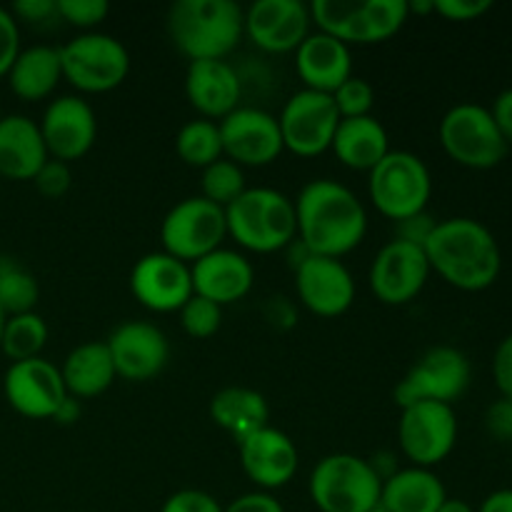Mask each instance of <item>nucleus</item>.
Here are the masks:
<instances>
[{
	"instance_id": "9b49d317",
	"label": "nucleus",
	"mask_w": 512,
	"mask_h": 512,
	"mask_svg": "<svg viewBox=\"0 0 512 512\" xmlns=\"http://www.w3.org/2000/svg\"><path fill=\"white\" fill-rule=\"evenodd\" d=\"M470 385V360L453 345H435L420 355L418 363L395 385L398 408L415 403L453 405Z\"/></svg>"
},
{
	"instance_id": "0eeeda50",
	"label": "nucleus",
	"mask_w": 512,
	"mask_h": 512,
	"mask_svg": "<svg viewBox=\"0 0 512 512\" xmlns=\"http://www.w3.org/2000/svg\"><path fill=\"white\" fill-rule=\"evenodd\" d=\"M368 195L375 210L393 223L425 213L433 195V175L410 150H390L368 173Z\"/></svg>"
},
{
	"instance_id": "58836bf2",
	"label": "nucleus",
	"mask_w": 512,
	"mask_h": 512,
	"mask_svg": "<svg viewBox=\"0 0 512 512\" xmlns=\"http://www.w3.org/2000/svg\"><path fill=\"white\" fill-rule=\"evenodd\" d=\"M33 183L43 198L58 200L63 198V195L70 190V185H73V173H70L68 163H60V160L48 158V163L38 170Z\"/></svg>"
},
{
	"instance_id": "2eb2a0df",
	"label": "nucleus",
	"mask_w": 512,
	"mask_h": 512,
	"mask_svg": "<svg viewBox=\"0 0 512 512\" xmlns=\"http://www.w3.org/2000/svg\"><path fill=\"white\" fill-rule=\"evenodd\" d=\"M428 255L418 245L390 240L370 265V290L383 305H408L423 293L430 278Z\"/></svg>"
},
{
	"instance_id": "20e7f679",
	"label": "nucleus",
	"mask_w": 512,
	"mask_h": 512,
	"mask_svg": "<svg viewBox=\"0 0 512 512\" xmlns=\"http://www.w3.org/2000/svg\"><path fill=\"white\" fill-rule=\"evenodd\" d=\"M228 235L250 253H278L298 238L295 203L275 188H248L225 208Z\"/></svg>"
},
{
	"instance_id": "5701e85b",
	"label": "nucleus",
	"mask_w": 512,
	"mask_h": 512,
	"mask_svg": "<svg viewBox=\"0 0 512 512\" xmlns=\"http://www.w3.org/2000/svg\"><path fill=\"white\" fill-rule=\"evenodd\" d=\"M185 98L200 118L220 123L240 108L243 83L228 60H193L185 73Z\"/></svg>"
},
{
	"instance_id": "4c0bfd02",
	"label": "nucleus",
	"mask_w": 512,
	"mask_h": 512,
	"mask_svg": "<svg viewBox=\"0 0 512 512\" xmlns=\"http://www.w3.org/2000/svg\"><path fill=\"white\" fill-rule=\"evenodd\" d=\"M108 13V0H58V18L88 33H93V28H98Z\"/></svg>"
},
{
	"instance_id": "4468645a",
	"label": "nucleus",
	"mask_w": 512,
	"mask_h": 512,
	"mask_svg": "<svg viewBox=\"0 0 512 512\" xmlns=\"http://www.w3.org/2000/svg\"><path fill=\"white\" fill-rule=\"evenodd\" d=\"M223 140V158L240 168H265L283 155V135L278 118L263 108H243L218 123Z\"/></svg>"
},
{
	"instance_id": "39448f33",
	"label": "nucleus",
	"mask_w": 512,
	"mask_h": 512,
	"mask_svg": "<svg viewBox=\"0 0 512 512\" xmlns=\"http://www.w3.org/2000/svg\"><path fill=\"white\" fill-rule=\"evenodd\" d=\"M310 20L320 33L345 45L385 43L408 23V0H315Z\"/></svg>"
},
{
	"instance_id": "423d86ee",
	"label": "nucleus",
	"mask_w": 512,
	"mask_h": 512,
	"mask_svg": "<svg viewBox=\"0 0 512 512\" xmlns=\"http://www.w3.org/2000/svg\"><path fill=\"white\" fill-rule=\"evenodd\" d=\"M383 478L373 463L353 453H333L318 460L308 493L320 512H370L380 508Z\"/></svg>"
},
{
	"instance_id": "09e8293b",
	"label": "nucleus",
	"mask_w": 512,
	"mask_h": 512,
	"mask_svg": "<svg viewBox=\"0 0 512 512\" xmlns=\"http://www.w3.org/2000/svg\"><path fill=\"white\" fill-rule=\"evenodd\" d=\"M493 115L495 125H498L500 135L505 138V143L512 145V88L503 90V93L495 98L493 108H488Z\"/></svg>"
},
{
	"instance_id": "f704fd0d",
	"label": "nucleus",
	"mask_w": 512,
	"mask_h": 512,
	"mask_svg": "<svg viewBox=\"0 0 512 512\" xmlns=\"http://www.w3.org/2000/svg\"><path fill=\"white\" fill-rule=\"evenodd\" d=\"M200 198L210 200L218 208H228L230 203L240 198L245 193V173L240 165H235L233 160L220 158L213 165L203 170V178H200Z\"/></svg>"
},
{
	"instance_id": "6e6552de",
	"label": "nucleus",
	"mask_w": 512,
	"mask_h": 512,
	"mask_svg": "<svg viewBox=\"0 0 512 512\" xmlns=\"http://www.w3.org/2000/svg\"><path fill=\"white\" fill-rule=\"evenodd\" d=\"M58 50L63 80L80 93H110L123 85L130 73L128 48L108 33H83Z\"/></svg>"
},
{
	"instance_id": "cd10ccee",
	"label": "nucleus",
	"mask_w": 512,
	"mask_h": 512,
	"mask_svg": "<svg viewBox=\"0 0 512 512\" xmlns=\"http://www.w3.org/2000/svg\"><path fill=\"white\" fill-rule=\"evenodd\" d=\"M330 150L345 168L370 173L390 153L388 130L375 115L340 120Z\"/></svg>"
},
{
	"instance_id": "ddd939ff",
	"label": "nucleus",
	"mask_w": 512,
	"mask_h": 512,
	"mask_svg": "<svg viewBox=\"0 0 512 512\" xmlns=\"http://www.w3.org/2000/svg\"><path fill=\"white\" fill-rule=\"evenodd\" d=\"M278 125L288 153L298 155V158H315L333 145L340 115L333 103V95L303 88L290 95L288 103L283 105Z\"/></svg>"
},
{
	"instance_id": "7ed1b4c3",
	"label": "nucleus",
	"mask_w": 512,
	"mask_h": 512,
	"mask_svg": "<svg viewBox=\"0 0 512 512\" xmlns=\"http://www.w3.org/2000/svg\"><path fill=\"white\" fill-rule=\"evenodd\" d=\"M170 43L193 60H225L243 40V8L233 0H178L170 5Z\"/></svg>"
},
{
	"instance_id": "b1692460",
	"label": "nucleus",
	"mask_w": 512,
	"mask_h": 512,
	"mask_svg": "<svg viewBox=\"0 0 512 512\" xmlns=\"http://www.w3.org/2000/svg\"><path fill=\"white\" fill-rule=\"evenodd\" d=\"M190 278L195 295L225 308L243 300L253 290L255 270L243 253L220 248L190 265Z\"/></svg>"
},
{
	"instance_id": "c03bdc74",
	"label": "nucleus",
	"mask_w": 512,
	"mask_h": 512,
	"mask_svg": "<svg viewBox=\"0 0 512 512\" xmlns=\"http://www.w3.org/2000/svg\"><path fill=\"white\" fill-rule=\"evenodd\" d=\"M395 225H398V235H395V240H403V243L425 248V243H428L430 233L435 230L438 220H435L433 215L425 210V213L413 215V218H405V220H400V223H395Z\"/></svg>"
},
{
	"instance_id": "3c124183",
	"label": "nucleus",
	"mask_w": 512,
	"mask_h": 512,
	"mask_svg": "<svg viewBox=\"0 0 512 512\" xmlns=\"http://www.w3.org/2000/svg\"><path fill=\"white\" fill-rule=\"evenodd\" d=\"M80 418V400H75V398H65V403L60 405V410L58 413H55V423H60V425H70V423H75V420Z\"/></svg>"
},
{
	"instance_id": "bb28decb",
	"label": "nucleus",
	"mask_w": 512,
	"mask_h": 512,
	"mask_svg": "<svg viewBox=\"0 0 512 512\" xmlns=\"http://www.w3.org/2000/svg\"><path fill=\"white\" fill-rule=\"evenodd\" d=\"M448 500L443 480L428 468L395 470L383 480L380 508L388 512H438Z\"/></svg>"
},
{
	"instance_id": "de8ad7c7",
	"label": "nucleus",
	"mask_w": 512,
	"mask_h": 512,
	"mask_svg": "<svg viewBox=\"0 0 512 512\" xmlns=\"http://www.w3.org/2000/svg\"><path fill=\"white\" fill-rule=\"evenodd\" d=\"M223 512H285L280 500L275 495L263 493V490H253V493H245L240 498H235Z\"/></svg>"
},
{
	"instance_id": "ea45409f",
	"label": "nucleus",
	"mask_w": 512,
	"mask_h": 512,
	"mask_svg": "<svg viewBox=\"0 0 512 512\" xmlns=\"http://www.w3.org/2000/svg\"><path fill=\"white\" fill-rule=\"evenodd\" d=\"M160 512H223V505L205 490H178L163 503Z\"/></svg>"
},
{
	"instance_id": "473e14b6",
	"label": "nucleus",
	"mask_w": 512,
	"mask_h": 512,
	"mask_svg": "<svg viewBox=\"0 0 512 512\" xmlns=\"http://www.w3.org/2000/svg\"><path fill=\"white\" fill-rule=\"evenodd\" d=\"M40 298V285L35 275L18 260L0 255V308L8 315L33 313Z\"/></svg>"
},
{
	"instance_id": "f3484780",
	"label": "nucleus",
	"mask_w": 512,
	"mask_h": 512,
	"mask_svg": "<svg viewBox=\"0 0 512 512\" xmlns=\"http://www.w3.org/2000/svg\"><path fill=\"white\" fill-rule=\"evenodd\" d=\"M38 125L48 155L60 163L70 165L85 158L98 140V115L93 105L78 95L55 98Z\"/></svg>"
},
{
	"instance_id": "412c9836",
	"label": "nucleus",
	"mask_w": 512,
	"mask_h": 512,
	"mask_svg": "<svg viewBox=\"0 0 512 512\" xmlns=\"http://www.w3.org/2000/svg\"><path fill=\"white\" fill-rule=\"evenodd\" d=\"M310 8L303 0H258L243 10L245 35L265 53H295L310 35Z\"/></svg>"
},
{
	"instance_id": "6ab92c4d",
	"label": "nucleus",
	"mask_w": 512,
	"mask_h": 512,
	"mask_svg": "<svg viewBox=\"0 0 512 512\" xmlns=\"http://www.w3.org/2000/svg\"><path fill=\"white\" fill-rule=\"evenodd\" d=\"M113 358L115 375L128 383H148L158 378L170 360V343L163 330L145 320L118 325L105 340Z\"/></svg>"
},
{
	"instance_id": "1a4fd4ad",
	"label": "nucleus",
	"mask_w": 512,
	"mask_h": 512,
	"mask_svg": "<svg viewBox=\"0 0 512 512\" xmlns=\"http://www.w3.org/2000/svg\"><path fill=\"white\" fill-rule=\"evenodd\" d=\"M438 135L448 158L470 170L495 168L510 150L490 110L478 103H460L450 108L440 120Z\"/></svg>"
},
{
	"instance_id": "f03ea898",
	"label": "nucleus",
	"mask_w": 512,
	"mask_h": 512,
	"mask_svg": "<svg viewBox=\"0 0 512 512\" xmlns=\"http://www.w3.org/2000/svg\"><path fill=\"white\" fill-rule=\"evenodd\" d=\"M423 250L430 270L465 293L488 290L503 270L498 240L473 218L438 220Z\"/></svg>"
},
{
	"instance_id": "a211bd4d",
	"label": "nucleus",
	"mask_w": 512,
	"mask_h": 512,
	"mask_svg": "<svg viewBox=\"0 0 512 512\" xmlns=\"http://www.w3.org/2000/svg\"><path fill=\"white\" fill-rule=\"evenodd\" d=\"M130 293L150 313H178L193 298L190 265L168 253H148L130 270Z\"/></svg>"
},
{
	"instance_id": "4d7b16f0",
	"label": "nucleus",
	"mask_w": 512,
	"mask_h": 512,
	"mask_svg": "<svg viewBox=\"0 0 512 512\" xmlns=\"http://www.w3.org/2000/svg\"><path fill=\"white\" fill-rule=\"evenodd\" d=\"M0 118H3V115H0Z\"/></svg>"
},
{
	"instance_id": "c85d7f7f",
	"label": "nucleus",
	"mask_w": 512,
	"mask_h": 512,
	"mask_svg": "<svg viewBox=\"0 0 512 512\" xmlns=\"http://www.w3.org/2000/svg\"><path fill=\"white\" fill-rule=\"evenodd\" d=\"M210 420L230 435L235 443L270 425L268 400L253 388H223L210 398Z\"/></svg>"
},
{
	"instance_id": "f8f14e48",
	"label": "nucleus",
	"mask_w": 512,
	"mask_h": 512,
	"mask_svg": "<svg viewBox=\"0 0 512 512\" xmlns=\"http://www.w3.org/2000/svg\"><path fill=\"white\" fill-rule=\"evenodd\" d=\"M398 443L415 468L433 470L458 443V418L453 405L415 403L400 408Z\"/></svg>"
},
{
	"instance_id": "a19ab883",
	"label": "nucleus",
	"mask_w": 512,
	"mask_h": 512,
	"mask_svg": "<svg viewBox=\"0 0 512 512\" xmlns=\"http://www.w3.org/2000/svg\"><path fill=\"white\" fill-rule=\"evenodd\" d=\"M18 55H20L18 20L13 18L10 10L0 8V78L8 75V70L13 68Z\"/></svg>"
},
{
	"instance_id": "7c9ffc66",
	"label": "nucleus",
	"mask_w": 512,
	"mask_h": 512,
	"mask_svg": "<svg viewBox=\"0 0 512 512\" xmlns=\"http://www.w3.org/2000/svg\"><path fill=\"white\" fill-rule=\"evenodd\" d=\"M5 78H8L10 90L25 103L50 98L63 80L60 50L53 45H33V48L20 50Z\"/></svg>"
},
{
	"instance_id": "13d9d810",
	"label": "nucleus",
	"mask_w": 512,
	"mask_h": 512,
	"mask_svg": "<svg viewBox=\"0 0 512 512\" xmlns=\"http://www.w3.org/2000/svg\"><path fill=\"white\" fill-rule=\"evenodd\" d=\"M0 180H3V178H0Z\"/></svg>"
},
{
	"instance_id": "6e6d98bb",
	"label": "nucleus",
	"mask_w": 512,
	"mask_h": 512,
	"mask_svg": "<svg viewBox=\"0 0 512 512\" xmlns=\"http://www.w3.org/2000/svg\"><path fill=\"white\" fill-rule=\"evenodd\" d=\"M370 512H388V510H383V508H375V510H370Z\"/></svg>"
},
{
	"instance_id": "dca6fc26",
	"label": "nucleus",
	"mask_w": 512,
	"mask_h": 512,
	"mask_svg": "<svg viewBox=\"0 0 512 512\" xmlns=\"http://www.w3.org/2000/svg\"><path fill=\"white\" fill-rule=\"evenodd\" d=\"M3 393L10 408L30 420H53L68 398L60 368L45 358L10 365L3 380Z\"/></svg>"
},
{
	"instance_id": "2f4dec72",
	"label": "nucleus",
	"mask_w": 512,
	"mask_h": 512,
	"mask_svg": "<svg viewBox=\"0 0 512 512\" xmlns=\"http://www.w3.org/2000/svg\"><path fill=\"white\" fill-rule=\"evenodd\" d=\"M175 153L190 168L205 170L215 160L223 158V140L220 128L213 120H190L175 135Z\"/></svg>"
},
{
	"instance_id": "603ef678",
	"label": "nucleus",
	"mask_w": 512,
	"mask_h": 512,
	"mask_svg": "<svg viewBox=\"0 0 512 512\" xmlns=\"http://www.w3.org/2000/svg\"><path fill=\"white\" fill-rule=\"evenodd\" d=\"M438 512H478L473 508V505L470 503H465V500H460V498H448L443 503V508H440Z\"/></svg>"
},
{
	"instance_id": "c756f323",
	"label": "nucleus",
	"mask_w": 512,
	"mask_h": 512,
	"mask_svg": "<svg viewBox=\"0 0 512 512\" xmlns=\"http://www.w3.org/2000/svg\"><path fill=\"white\" fill-rule=\"evenodd\" d=\"M65 390L75 400H90L103 395L115 383V365L105 343H83L73 348L60 365Z\"/></svg>"
},
{
	"instance_id": "a18cd8bd",
	"label": "nucleus",
	"mask_w": 512,
	"mask_h": 512,
	"mask_svg": "<svg viewBox=\"0 0 512 512\" xmlns=\"http://www.w3.org/2000/svg\"><path fill=\"white\" fill-rule=\"evenodd\" d=\"M493 378L500 390V398L512 400V333L500 340L493 355Z\"/></svg>"
},
{
	"instance_id": "9d476101",
	"label": "nucleus",
	"mask_w": 512,
	"mask_h": 512,
	"mask_svg": "<svg viewBox=\"0 0 512 512\" xmlns=\"http://www.w3.org/2000/svg\"><path fill=\"white\" fill-rule=\"evenodd\" d=\"M225 238H228L225 210L200 195L175 203L160 223L163 253L188 265L223 248Z\"/></svg>"
},
{
	"instance_id": "aec40b11",
	"label": "nucleus",
	"mask_w": 512,
	"mask_h": 512,
	"mask_svg": "<svg viewBox=\"0 0 512 512\" xmlns=\"http://www.w3.org/2000/svg\"><path fill=\"white\" fill-rule=\"evenodd\" d=\"M295 293L318 318H340L355 303V278L343 260L310 255L295 268Z\"/></svg>"
},
{
	"instance_id": "a878e982",
	"label": "nucleus",
	"mask_w": 512,
	"mask_h": 512,
	"mask_svg": "<svg viewBox=\"0 0 512 512\" xmlns=\"http://www.w3.org/2000/svg\"><path fill=\"white\" fill-rule=\"evenodd\" d=\"M48 158V148L35 120L25 115L0 118V178L18 183L33 180Z\"/></svg>"
},
{
	"instance_id": "79ce46f5",
	"label": "nucleus",
	"mask_w": 512,
	"mask_h": 512,
	"mask_svg": "<svg viewBox=\"0 0 512 512\" xmlns=\"http://www.w3.org/2000/svg\"><path fill=\"white\" fill-rule=\"evenodd\" d=\"M435 13L450 23H470L478 20L493 8L490 0H433Z\"/></svg>"
},
{
	"instance_id": "c9c22d12",
	"label": "nucleus",
	"mask_w": 512,
	"mask_h": 512,
	"mask_svg": "<svg viewBox=\"0 0 512 512\" xmlns=\"http://www.w3.org/2000/svg\"><path fill=\"white\" fill-rule=\"evenodd\" d=\"M180 313V325H183L185 335L193 340H208L213 338L215 333L223 325V308L210 300L200 298V295L193 293V298L178 310Z\"/></svg>"
},
{
	"instance_id": "f257e3e1",
	"label": "nucleus",
	"mask_w": 512,
	"mask_h": 512,
	"mask_svg": "<svg viewBox=\"0 0 512 512\" xmlns=\"http://www.w3.org/2000/svg\"><path fill=\"white\" fill-rule=\"evenodd\" d=\"M293 203L298 240L310 255L340 260L365 240L368 213L348 185L330 178L310 180Z\"/></svg>"
},
{
	"instance_id": "5fc2aeb1",
	"label": "nucleus",
	"mask_w": 512,
	"mask_h": 512,
	"mask_svg": "<svg viewBox=\"0 0 512 512\" xmlns=\"http://www.w3.org/2000/svg\"><path fill=\"white\" fill-rule=\"evenodd\" d=\"M5 320H8V315L3 313V308H0V340H3V328H5Z\"/></svg>"
},
{
	"instance_id": "72a5a7b5",
	"label": "nucleus",
	"mask_w": 512,
	"mask_h": 512,
	"mask_svg": "<svg viewBox=\"0 0 512 512\" xmlns=\"http://www.w3.org/2000/svg\"><path fill=\"white\" fill-rule=\"evenodd\" d=\"M45 343H48V325H45V320L35 310L33 313L10 315L5 320L0 353L8 355L13 363L40 358Z\"/></svg>"
},
{
	"instance_id": "393cba45",
	"label": "nucleus",
	"mask_w": 512,
	"mask_h": 512,
	"mask_svg": "<svg viewBox=\"0 0 512 512\" xmlns=\"http://www.w3.org/2000/svg\"><path fill=\"white\" fill-rule=\"evenodd\" d=\"M295 70L305 90L333 95L353 75L350 45L315 30L295 50Z\"/></svg>"
},
{
	"instance_id": "49530a36",
	"label": "nucleus",
	"mask_w": 512,
	"mask_h": 512,
	"mask_svg": "<svg viewBox=\"0 0 512 512\" xmlns=\"http://www.w3.org/2000/svg\"><path fill=\"white\" fill-rule=\"evenodd\" d=\"M10 13L25 23H48V20L58 18V0H18L13 3Z\"/></svg>"
},
{
	"instance_id": "37998d69",
	"label": "nucleus",
	"mask_w": 512,
	"mask_h": 512,
	"mask_svg": "<svg viewBox=\"0 0 512 512\" xmlns=\"http://www.w3.org/2000/svg\"><path fill=\"white\" fill-rule=\"evenodd\" d=\"M485 430L490 438L500 440V443H510L512 440V400L498 398L488 410H485Z\"/></svg>"
},
{
	"instance_id": "4be33fe9",
	"label": "nucleus",
	"mask_w": 512,
	"mask_h": 512,
	"mask_svg": "<svg viewBox=\"0 0 512 512\" xmlns=\"http://www.w3.org/2000/svg\"><path fill=\"white\" fill-rule=\"evenodd\" d=\"M238 453L243 473L263 493L285 488L298 473V448L283 430L273 425H265L263 430L240 440Z\"/></svg>"
},
{
	"instance_id": "864d4df0",
	"label": "nucleus",
	"mask_w": 512,
	"mask_h": 512,
	"mask_svg": "<svg viewBox=\"0 0 512 512\" xmlns=\"http://www.w3.org/2000/svg\"><path fill=\"white\" fill-rule=\"evenodd\" d=\"M410 15H428L435 13V3L433 0H415V3H408Z\"/></svg>"
},
{
	"instance_id": "e433bc0d",
	"label": "nucleus",
	"mask_w": 512,
	"mask_h": 512,
	"mask_svg": "<svg viewBox=\"0 0 512 512\" xmlns=\"http://www.w3.org/2000/svg\"><path fill=\"white\" fill-rule=\"evenodd\" d=\"M333 103L335 108H338L340 120L365 118V115H373L375 90L365 78L350 75V78L333 93Z\"/></svg>"
},
{
	"instance_id": "8fccbe9b",
	"label": "nucleus",
	"mask_w": 512,
	"mask_h": 512,
	"mask_svg": "<svg viewBox=\"0 0 512 512\" xmlns=\"http://www.w3.org/2000/svg\"><path fill=\"white\" fill-rule=\"evenodd\" d=\"M478 512H512V488H503L490 493L483 500Z\"/></svg>"
}]
</instances>
